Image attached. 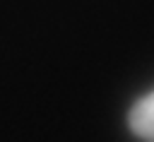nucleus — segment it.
<instances>
[{"mask_svg":"<svg viewBox=\"0 0 154 142\" xmlns=\"http://www.w3.org/2000/svg\"><path fill=\"white\" fill-rule=\"evenodd\" d=\"M130 132L144 142H154V89L147 91L144 96H140L125 118Z\"/></svg>","mask_w":154,"mask_h":142,"instance_id":"1","label":"nucleus"}]
</instances>
